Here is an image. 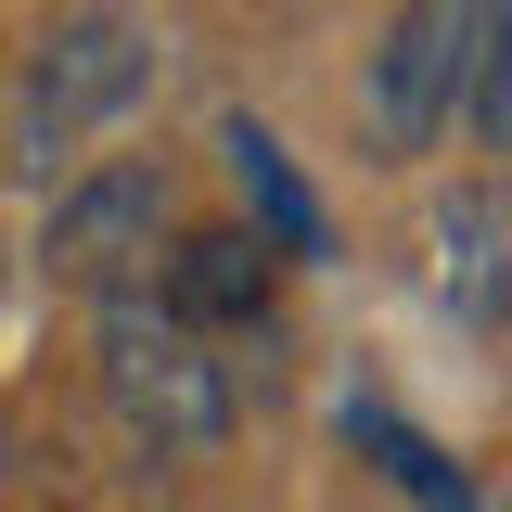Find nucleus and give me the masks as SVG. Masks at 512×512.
<instances>
[{
  "label": "nucleus",
  "mask_w": 512,
  "mask_h": 512,
  "mask_svg": "<svg viewBox=\"0 0 512 512\" xmlns=\"http://www.w3.org/2000/svg\"><path fill=\"white\" fill-rule=\"evenodd\" d=\"M103 397H116L128 436L167 448V461H205V448L231 436V372H218V359H205V333H180L141 282L103 295Z\"/></svg>",
  "instance_id": "1"
},
{
  "label": "nucleus",
  "mask_w": 512,
  "mask_h": 512,
  "mask_svg": "<svg viewBox=\"0 0 512 512\" xmlns=\"http://www.w3.org/2000/svg\"><path fill=\"white\" fill-rule=\"evenodd\" d=\"M154 26L141 13H52L39 26V52H26V103H13V141H26V167L52 180V154L77 141V128L128 116L141 90H154Z\"/></svg>",
  "instance_id": "2"
},
{
  "label": "nucleus",
  "mask_w": 512,
  "mask_h": 512,
  "mask_svg": "<svg viewBox=\"0 0 512 512\" xmlns=\"http://www.w3.org/2000/svg\"><path fill=\"white\" fill-rule=\"evenodd\" d=\"M487 26L500 13H461V0H423V13H397L372 39V90H359V128H372L384 167H410V154H436L461 103H474V64H487Z\"/></svg>",
  "instance_id": "3"
},
{
  "label": "nucleus",
  "mask_w": 512,
  "mask_h": 512,
  "mask_svg": "<svg viewBox=\"0 0 512 512\" xmlns=\"http://www.w3.org/2000/svg\"><path fill=\"white\" fill-rule=\"evenodd\" d=\"M167 205H180V192H167V167H141V154L64 180V192H52V269L77 282V295H128V269L154 256Z\"/></svg>",
  "instance_id": "4"
},
{
  "label": "nucleus",
  "mask_w": 512,
  "mask_h": 512,
  "mask_svg": "<svg viewBox=\"0 0 512 512\" xmlns=\"http://www.w3.org/2000/svg\"><path fill=\"white\" fill-rule=\"evenodd\" d=\"M269 269H282V256L256 244V231H180L154 308L180 320V333H231V320H269Z\"/></svg>",
  "instance_id": "5"
},
{
  "label": "nucleus",
  "mask_w": 512,
  "mask_h": 512,
  "mask_svg": "<svg viewBox=\"0 0 512 512\" xmlns=\"http://www.w3.org/2000/svg\"><path fill=\"white\" fill-rule=\"evenodd\" d=\"M218 154H231V180H244L256 244H269V256H333V218H320V192L295 180V154H282L256 116H231V128H218Z\"/></svg>",
  "instance_id": "6"
},
{
  "label": "nucleus",
  "mask_w": 512,
  "mask_h": 512,
  "mask_svg": "<svg viewBox=\"0 0 512 512\" xmlns=\"http://www.w3.org/2000/svg\"><path fill=\"white\" fill-rule=\"evenodd\" d=\"M346 436L372 448V461L397 474V487H423V500H461V474H448V461H436L423 436H410V423H384V410H346Z\"/></svg>",
  "instance_id": "7"
},
{
  "label": "nucleus",
  "mask_w": 512,
  "mask_h": 512,
  "mask_svg": "<svg viewBox=\"0 0 512 512\" xmlns=\"http://www.w3.org/2000/svg\"><path fill=\"white\" fill-rule=\"evenodd\" d=\"M461 128H474V154H500V167H512V13L487 26V64H474V103H461Z\"/></svg>",
  "instance_id": "8"
},
{
  "label": "nucleus",
  "mask_w": 512,
  "mask_h": 512,
  "mask_svg": "<svg viewBox=\"0 0 512 512\" xmlns=\"http://www.w3.org/2000/svg\"><path fill=\"white\" fill-rule=\"evenodd\" d=\"M0 461H13V436H0Z\"/></svg>",
  "instance_id": "9"
}]
</instances>
